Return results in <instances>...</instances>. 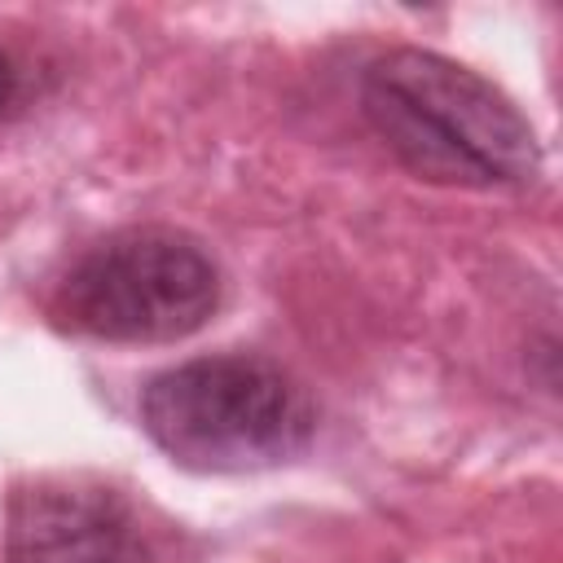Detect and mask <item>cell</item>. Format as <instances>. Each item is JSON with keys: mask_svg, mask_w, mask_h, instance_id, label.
<instances>
[{"mask_svg": "<svg viewBox=\"0 0 563 563\" xmlns=\"http://www.w3.org/2000/svg\"><path fill=\"white\" fill-rule=\"evenodd\" d=\"M180 523L123 484L84 471L13 484L0 563H180Z\"/></svg>", "mask_w": 563, "mask_h": 563, "instance_id": "4", "label": "cell"}, {"mask_svg": "<svg viewBox=\"0 0 563 563\" xmlns=\"http://www.w3.org/2000/svg\"><path fill=\"white\" fill-rule=\"evenodd\" d=\"M220 295V268L198 238L167 224H132L66 264L48 312L70 334L101 343H176L216 317Z\"/></svg>", "mask_w": 563, "mask_h": 563, "instance_id": "3", "label": "cell"}, {"mask_svg": "<svg viewBox=\"0 0 563 563\" xmlns=\"http://www.w3.org/2000/svg\"><path fill=\"white\" fill-rule=\"evenodd\" d=\"M361 110L374 136L422 180L501 189L541 172L528 114L493 79L444 53L409 44L378 53L361 75Z\"/></svg>", "mask_w": 563, "mask_h": 563, "instance_id": "1", "label": "cell"}, {"mask_svg": "<svg viewBox=\"0 0 563 563\" xmlns=\"http://www.w3.org/2000/svg\"><path fill=\"white\" fill-rule=\"evenodd\" d=\"M141 427L185 471L242 475L303 453L317 413L308 391L277 361L211 352L145 383Z\"/></svg>", "mask_w": 563, "mask_h": 563, "instance_id": "2", "label": "cell"}, {"mask_svg": "<svg viewBox=\"0 0 563 563\" xmlns=\"http://www.w3.org/2000/svg\"><path fill=\"white\" fill-rule=\"evenodd\" d=\"M22 101V62L0 44V119Z\"/></svg>", "mask_w": 563, "mask_h": 563, "instance_id": "5", "label": "cell"}]
</instances>
